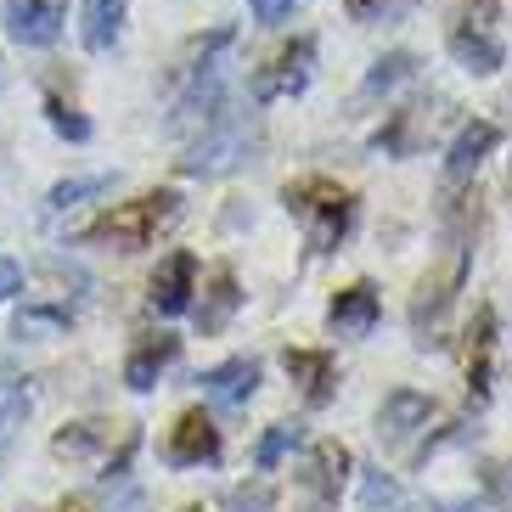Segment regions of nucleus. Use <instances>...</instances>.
<instances>
[{
  "label": "nucleus",
  "mask_w": 512,
  "mask_h": 512,
  "mask_svg": "<svg viewBox=\"0 0 512 512\" xmlns=\"http://www.w3.org/2000/svg\"><path fill=\"white\" fill-rule=\"evenodd\" d=\"M282 203L304 226V248H310V254L344 248L349 231H355V220H361V197L349 192V186L327 181V175H299V181H287Z\"/></svg>",
  "instance_id": "1"
},
{
  "label": "nucleus",
  "mask_w": 512,
  "mask_h": 512,
  "mask_svg": "<svg viewBox=\"0 0 512 512\" xmlns=\"http://www.w3.org/2000/svg\"><path fill=\"white\" fill-rule=\"evenodd\" d=\"M181 220V192H141L130 197V203H113V209L102 214V220H91V226L79 231V242H96V248H119V254H136V248H147L158 231H169Z\"/></svg>",
  "instance_id": "2"
},
{
  "label": "nucleus",
  "mask_w": 512,
  "mask_h": 512,
  "mask_svg": "<svg viewBox=\"0 0 512 512\" xmlns=\"http://www.w3.org/2000/svg\"><path fill=\"white\" fill-rule=\"evenodd\" d=\"M467 271H473V242L451 237L445 254H439L434 265H428V276L417 282V299H411V327H417L422 344H428V332H439L445 316L456 310V299H462V287H467Z\"/></svg>",
  "instance_id": "3"
},
{
  "label": "nucleus",
  "mask_w": 512,
  "mask_h": 512,
  "mask_svg": "<svg viewBox=\"0 0 512 512\" xmlns=\"http://www.w3.org/2000/svg\"><path fill=\"white\" fill-rule=\"evenodd\" d=\"M254 152H259V124L254 119H237V113H220V119H214L209 130L186 147L181 175L214 181V175H231V169L254 164Z\"/></svg>",
  "instance_id": "4"
},
{
  "label": "nucleus",
  "mask_w": 512,
  "mask_h": 512,
  "mask_svg": "<svg viewBox=\"0 0 512 512\" xmlns=\"http://www.w3.org/2000/svg\"><path fill=\"white\" fill-rule=\"evenodd\" d=\"M310 79H316V34H299L248 74V96H254V107H271L287 102V96H304Z\"/></svg>",
  "instance_id": "5"
},
{
  "label": "nucleus",
  "mask_w": 512,
  "mask_h": 512,
  "mask_svg": "<svg viewBox=\"0 0 512 512\" xmlns=\"http://www.w3.org/2000/svg\"><path fill=\"white\" fill-rule=\"evenodd\" d=\"M501 147V130L490 119H467L462 130H456L451 152H445V175H439V192L456 197L462 186H473V175L484 169V158Z\"/></svg>",
  "instance_id": "6"
},
{
  "label": "nucleus",
  "mask_w": 512,
  "mask_h": 512,
  "mask_svg": "<svg viewBox=\"0 0 512 512\" xmlns=\"http://www.w3.org/2000/svg\"><path fill=\"white\" fill-rule=\"evenodd\" d=\"M434 107H439V96H417V102L394 107L389 124L372 136V152H383V158H411V152H422V141L434 136V119H439Z\"/></svg>",
  "instance_id": "7"
},
{
  "label": "nucleus",
  "mask_w": 512,
  "mask_h": 512,
  "mask_svg": "<svg viewBox=\"0 0 512 512\" xmlns=\"http://www.w3.org/2000/svg\"><path fill=\"white\" fill-rule=\"evenodd\" d=\"M164 462L169 467H203V462H220V428L203 406L181 411V422L169 428L164 439Z\"/></svg>",
  "instance_id": "8"
},
{
  "label": "nucleus",
  "mask_w": 512,
  "mask_h": 512,
  "mask_svg": "<svg viewBox=\"0 0 512 512\" xmlns=\"http://www.w3.org/2000/svg\"><path fill=\"white\" fill-rule=\"evenodd\" d=\"M0 23H6V34H12L17 46L46 51V46H57V34L68 17H62V0H6Z\"/></svg>",
  "instance_id": "9"
},
{
  "label": "nucleus",
  "mask_w": 512,
  "mask_h": 512,
  "mask_svg": "<svg viewBox=\"0 0 512 512\" xmlns=\"http://www.w3.org/2000/svg\"><path fill=\"white\" fill-rule=\"evenodd\" d=\"M349 467H355V456L338 445V439H321V445H310L304 451V490L316 496V507H338V496H344L349 484Z\"/></svg>",
  "instance_id": "10"
},
{
  "label": "nucleus",
  "mask_w": 512,
  "mask_h": 512,
  "mask_svg": "<svg viewBox=\"0 0 512 512\" xmlns=\"http://www.w3.org/2000/svg\"><path fill=\"white\" fill-rule=\"evenodd\" d=\"M451 57L462 62L467 74H479V79H490V74H501V68H507V46H501L496 29H490L484 17H473V12H467L462 23L451 29Z\"/></svg>",
  "instance_id": "11"
},
{
  "label": "nucleus",
  "mask_w": 512,
  "mask_h": 512,
  "mask_svg": "<svg viewBox=\"0 0 512 512\" xmlns=\"http://www.w3.org/2000/svg\"><path fill=\"white\" fill-rule=\"evenodd\" d=\"M192 293H197V254L175 248V254L152 271L147 299H152V310H158V316H186V310H192Z\"/></svg>",
  "instance_id": "12"
},
{
  "label": "nucleus",
  "mask_w": 512,
  "mask_h": 512,
  "mask_svg": "<svg viewBox=\"0 0 512 512\" xmlns=\"http://www.w3.org/2000/svg\"><path fill=\"white\" fill-rule=\"evenodd\" d=\"M282 366H287V377L299 383V394H304L310 411L332 406V394H338V361H332L327 349H287Z\"/></svg>",
  "instance_id": "13"
},
{
  "label": "nucleus",
  "mask_w": 512,
  "mask_h": 512,
  "mask_svg": "<svg viewBox=\"0 0 512 512\" xmlns=\"http://www.w3.org/2000/svg\"><path fill=\"white\" fill-rule=\"evenodd\" d=\"M428 422H434V400L422 389H389L383 406H377V434L389 439V445H406V439L422 434Z\"/></svg>",
  "instance_id": "14"
},
{
  "label": "nucleus",
  "mask_w": 512,
  "mask_h": 512,
  "mask_svg": "<svg viewBox=\"0 0 512 512\" xmlns=\"http://www.w3.org/2000/svg\"><path fill=\"white\" fill-rule=\"evenodd\" d=\"M254 389H259V361H248V355L220 361V366H209V372H203V394H209V406H220V411L248 406V400H254Z\"/></svg>",
  "instance_id": "15"
},
{
  "label": "nucleus",
  "mask_w": 512,
  "mask_h": 512,
  "mask_svg": "<svg viewBox=\"0 0 512 512\" xmlns=\"http://www.w3.org/2000/svg\"><path fill=\"white\" fill-rule=\"evenodd\" d=\"M377 316H383V299H377L372 282H349L344 293L327 304V327L344 332V338H366V332L377 327Z\"/></svg>",
  "instance_id": "16"
},
{
  "label": "nucleus",
  "mask_w": 512,
  "mask_h": 512,
  "mask_svg": "<svg viewBox=\"0 0 512 512\" xmlns=\"http://www.w3.org/2000/svg\"><path fill=\"white\" fill-rule=\"evenodd\" d=\"M175 361H181V338H169V332L141 338V344L130 349V361H124V383H130L136 394H147V389H158V377H164Z\"/></svg>",
  "instance_id": "17"
},
{
  "label": "nucleus",
  "mask_w": 512,
  "mask_h": 512,
  "mask_svg": "<svg viewBox=\"0 0 512 512\" xmlns=\"http://www.w3.org/2000/svg\"><path fill=\"white\" fill-rule=\"evenodd\" d=\"M237 310H242L237 271H231V265H214V271H209V293H203V304H197V327H203V332H226Z\"/></svg>",
  "instance_id": "18"
},
{
  "label": "nucleus",
  "mask_w": 512,
  "mask_h": 512,
  "mask_svg": "<svg viewBox=\"0 0 512 512\" xmlns=\"http://www.w3.org/2000/svg\"><path fill=\"white\" fill-rule=\"evenodd\" d=\"M490 372H496V310L479 304V316H473V355H467V389L473 400H490Z\"/></svg>",
  "instance_id": "19"
},
{
  "label": "nucleus",
  "mask_w": 512,
  "mask_h": 512,
  "mask_svg": "<svg viewBox=\"0 0 512 512\" xmlns=\"http://www.w3.org/2000/svg\"><path fill=\"white\" fill-rule=\"evenodd\" d=\"M124 17H130L124 0H85V12H79V40H85V51H113L119 46Z\"/></svg>",
  "instance_id": "20"
},
{
  "label": "nucleus",
  "mask_w": 512,
  "mask_h": 512,
  "mask_svg": "<svg viewBox=\"0 0 512 512\" xmlns=\"http://www.w3.org/2000/svg\"><path fill=\"white\" fill-rule=\"evenodd\" d=\"M406 79H417V51H389V57H377L366 85H361V102H377V96L400 91Z\"/></svg>",
  "instance_id": "21"
},
{
  "label": "nucleus",
  "mask_w": 512,
  "mask_h": 512,
  "mask_svg": "<svg viewBox=\"0 0 512 512\" xmlns=\"http://www.w3.org/2000/svg\"><path fill=\"white\" fill-rule=\"evenodd\" d=\"M68 327H74V310L68 304H29V310H17V338H34V332L68 338Z\"/></svg>",
  "instance_id": "22"
},
{
  "label": "nucleus",
  "mask_w": 512,
  "mask_h": 512,
  "mask_svg": "<svg viewBox=\"0 0 512 512\" xmlns=\"http://www.w3.org/2000/svg\"><path fill=\"white\" fill-rule=\"evenodd\" d=\"M276 484L271 479H242V484H231L226 496H220V507L226 512H276Z\"/></svg>",
  "instance_id": "23"
},
{
  "label": "nucleus",
  "mask_w": 512,
  "mask_h": 512,
  "mask_svg": "<svg viewBox=\"0 0 512 512\" xmlns=\"http://www.w3.org/2000/svg\"><path fill=\"white\" fill-rule=\"evenodd\" d=\"M107 445V422H68L57 439H51V451L57 456H91Z\"/></svg>",
  "instance_id": "24"
},
{
  "label": "nucleus",
  "mask_w": 512,
  "mask_h": 512,
  "mask_svg": "<svg viewBox=\"0 0 512 512\" xmlns=\"http://www.w3.org/2000/svg\"><path fill=\"white\" fill-rule=\"evenodd\" d=\"M107 186H113V175H79V181H62L46 192V214H62L74 209V203H85V197H102Z\"/></svg>",
  "instance_id": "25"
},
{
  "label": "nucleus",
  "mask_w": 512,
  "mask_h": 512,
  "mask_svg": "<svg viewBox=\"0 0 512 512\" xmlns=\"http://www.w3.org/2000/svg\"><path fill=\"white\" fill-rule=\"evenodd\" d=\"M46 119H51V130H57L62 141H91V119H85V113H79L74 102H62V96H46Z\"/></svg>",
  "instance_id": "26"
},
{
  "label": "nucleus",
  "mask_w": 512,
  "mask_h": 512,
  "mask_svg": "<svg viewBox=\"0 0 512 512\" xmlns=\"http://www.w3.org/2000/svg\"><path fill=\"white\" fill-rule=\"evenodd\" d=\"M287 451H299V428H293V422H276L271 434H265V439L254 445V462L265 467V473H271V467L282 462Z\"/></svg>",
  "instance_id": "27"
},
{
  "label": "nucleus",
  "mask_w": 512,
  "mask_h": 512,
  "mask_svg": "<svg viewBox=\"0 0 512 512\" xmlns=\"http://www.w3.org/2000/svg\"><path fill=\"white\" fill-rule=\"evenodd\" d=\"M29 389H12L6 394V406H0V456H12V445H17V428H23V417H29Z\"/></svg>",
  "instance_id": "28"
},
{
  "label": "nucleus",
  "mask_w": 512,
  "mask_h": 512,
  "mask_svg": "<svg viewBox=\"0 0 512 512\" xmlns=\"http://www.w3.org/2000/svg\"><path fill=\"white\" fill-rule=\"evenodd\" d=\"M136 451H141V434H124V451L113 456V462H107V473L102 479L113 484V479H124V473H130V462H136Z\"/></svg>",
  "instance_id": "29"
},
{
  "label": "nucleus",
  "mask_w": 512,
  "mask_h": 512,
  "mask_svg": "<svg viewBox=\"0 0 512 512\" xmlns=\"http://www.w3.org/2000/svg\"><path fill=\"white\" fill-rule=\"evenodd\" d=\"M248 6H254L259 23H282V17L293 12V6H299V0H248Z\"/></svg>",
  "instance_id": "30"
},
{
  "label": "nucleus",
  "mask_w": 512,
  "mask_h": 512,
  "mask_svg": "<svg viewBox=\"0 0 512 512\" xmlns=\"http://www.w3.org/2000/svg\"><path fill=\"white\" fill-rule=\"evenodd\" d=\"M17 287H23V265H17V259H6V254H0V304L12 299Z\"/></svg>",
  "instance_id": "31"
},
{
  "label": "nucleus",
  "mask_w": 512,
  "mask_h": 512,
  "mask_svg": "<svg viewBox=\"0 0 512 512\" xmlns=\"http://www.w3.org/2000/svg\"><path fill=\"white\" fill-rule=\"evenodd\" d=\"M344 6H349V12H355V17H366V12H372V6H383V0H344Z\"/></svg>",
  "instance_id": "32"
},
{
  "label": "nucleus",
  "mask_w": 512,
  "mask_h": 512,
  "mask_svg": "<svg viewBox=\"0 0 512 512\" xmlns=\"http://www.w3.org/2000/svg\"><path fill=\"white\" fill-rule=\"evenodd\" d=\"M57 512H91V507H85L79 496H68V501H57Z\"/></svg>",
  "instance_id": "33"
},
{
  "label": "nucleus",
  "mask_w": 512,
  "mask_h": 512,
  "mask_svg": "<svg viewBox=\"0 0 512 512\" xmlns=\"http://www.w3.org/2000/svg\"><path fill=\"white\" fill-rule=\"evenodd\" d=\"M0 377H12V366H6V361H0Z\"/></svg>",
  "instance_id": "34"
},
{
  "label": "nucleus",
  "mask_w": 512,
  "mask_h": 512,
  "mask_svg": "<svg viewBox=\"0 0 512 512\" xmlns=\"http://www.w3.org/2000/svg\"><path fill=\"white\" fill-rule=\"evenodd\" d=\"M394 512H417V507H411V501H406V507H394Z\"/></svg>",
  "instance_id": "35"
},
{
  "label": "nucleus",
  "mask_w": 512,
  "mask_h": 512,
  "mask_svg": "<svg viewBox=\"0 0 512 512\" xmlns=\"http://www.w3.org/2000/svg\"><path fill=\"white\" fill-rule=\"evenodd\" d=\"M186 512H209V507H186Z\"/></svg>",
  "instance_id": "36"
},
{
  "label": "nucleus",
  "mask_w": 512,
  "mask_h": 512,
  "mask_svg": "<svg viewBox=\"0 0 512 512\" xmlns=\"http://www.w3.org/2000/svg\"><path fill=\"white\" fill-rule=\"evenodd\" d=\"M316 512H327V507H316Z\"/></svg>",
  "instance_id": "37"
}]
</instances>
